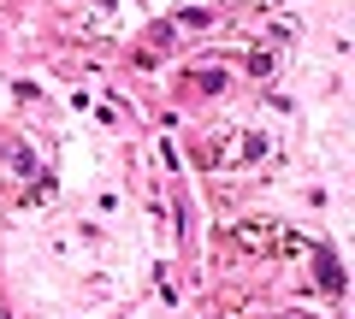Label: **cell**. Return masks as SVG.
<instances>
[{
    "mask_svg": "<svg viewBox=\"0 0 355 319\" xmlns=\"http://www.w3.org/2000/svg\"><path fill=\"white\" fill-rule=\"evenodd\" d=\"M202 154H207V166H249V160H266V136L219 125L202 136Z\"/></svg>",
    "mask_w": 355,
    "mask_h": 319,
    "instance_id": "7a4b0ae2",
    "label": "cell"
},
{
    "mask_svg": "<svg viewBox=\"0 0 355 319\" xmlns=\"http://www.w3.org/2000/svg\"><path fill=\"white\" fill-rule=\"evenodd\" d=\"M225 237H231L237 248H249V255H314V248H308L296 230L272 225V219H237Z\"/></svg>",
    "mask_w": 355,
    "mask_h": 319,
    "instance_id": "6da1fadb",
    "label": "cell"
}]
</instances>
